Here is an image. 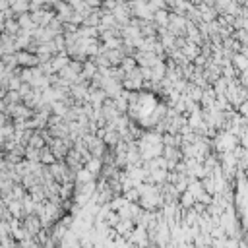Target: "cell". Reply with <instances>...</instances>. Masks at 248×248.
<instances>
[{
    "mask_svg": "<svg viewBox=\"0 0 248 248\" xmlns=\"http://www.w3.org/2000/svg\"><path fill=\"white\" fill-rule=\"evenodd\" d=\"M242 114H248V103L242 105Z\"/></svg>",
    "mask_w": 248,
    "mask_h": 248,
    "instance_id": "6da1fadb",
    "label": "cell"
},
{
    "mask_svg": "<svg viewBox=\"0 0 248 248\" xmlns=\"http://www.w3.org/2000/svg\"><path fill=\"white\" fill-rule=\"evenodd\" d=\"M242 82H244V83H248V72H246V70H244V79H242Z\"/></svg>",
    "mask_w": 248,
    "mask_h": 248,
    "instance_id": "7a4b0ae2",
    "label": "cell"
}]
</instances>
